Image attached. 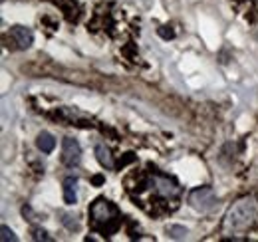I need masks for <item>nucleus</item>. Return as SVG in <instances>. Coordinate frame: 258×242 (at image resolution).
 Listing matches in <instances>:
<instances>
[{
  "label": "nucleus",
  "instance_id": "5",
  "mask_svg": "<svg viewBox=\"0 0 258 242\" xmlns=\"http://www.w3.org/2000/svg\"><path fill=\"white\" fill-rule=\"evenodd\" d=\"M153 189H155L157 195H161L165 199H175V197H179V193H181V187H179L177 183L173 181V179H169V177H163V175H155V179H153Z\"/></svg>",
  "mask_w": 258,
  "mask_h": 242
},
{
  "label": "nucleus",
  "instance_id": "6",
  "mask_svg": "<svg viewBox=\"0 0 258 242\" xmlns=\"http://www.w3.org/2000/svg\"><path fill=\"white\" fill-rule=\"evenodd\" d=\"M10 38L14 40V44L20 48V50H26V48H30L34 42V34L30 28H26V26H12L10 28Z\"/></svg>",
  "mask_w": 258,
  "mask_h": 242
},
{
  "label": "nucleus",
  "instance_id": "8",
  "mask_svg": "<svg viewBox=\"0 0 258 242\" xmlns=\"http://www.w3.org/2000/svg\"><path fill=\"white\" fill-rule=\"evenodd\" d=\"M76 185H78V179H76V177H66L64 179V201L68 205H76V201H78Z\"/></svg>",
  "mask_w": 258,
  "mask_h": 242
},
{
  "label": "nucleus",
  "instance_id": "12",
  "mask_svg": "<svg viewBox=\"0 0 258 242\" xmlns=\"http://www.w3.org/2000/svg\"><path fill=\"white\" fill-rule=\"evenodd\" d=\"M157 32H159V36H161L163 40H173L175 38V32L171 30V28H167V26H161Z\"/></svg>",
  "mask_w": 258,
  "mask_h": 242
},
{
  "label": "nucleus",
  "instance_id": "7",
  "mask_svg": "<svg viewBox=\"0 0 258 242\" xmlns=\"http://www.w3.org/2000/svg\"><path fill=\"white\" fill-rule=\"evenodd\" d=\"M36 145H38V149L42 153H52L54 147H56V139H54L48 131H42V133H38V137H36Z\"/></svg>",
  "mask_w": 258,
  "mask_h": 242
},
{
  "label": "nucleus",
  "instance_id": "10",
  "mask_svg": "<svg viewBox=\"0 0 258 242\" xmlns=\"http://www.w3.org/2000/svg\"><path fill=\"white\" fill-rule=\"evenodd\" d=\"M0 232H2V236H0V240H2V242H8V240L16 242V240H18V236H16V234H14V232H12L8 226H2V228H0Z\"/></svg>",
  "mask_w": 258,
  "mask_h": 242
},
{
  "label": "nucleus",
  "instance_id": "3",
  "mask_svg": "<svg viewBox=\"0 0 258 242\" xmlns=\"http://www.w3.org/2000/svg\"><path fill=\"white\" fill-rule=\"evenodd\" d=\"M189 203H191V207L197 209V211H203V212L211 211V209L215 207V203H217L215 191H213L211 187H199V189L191 191Z\"/></svg>",
  "mask_w": 258,
  "mask_h": 242
},
{
  "label": "nucleus",
  "instance_id": "1",
  "mask_svg": "<svg viewBox=\"0 0 258 242\" xmlns=\"http://www.w3.org/2000/svg\"><path fill=\"white\" fill-rule=\"evenodd\" d=\"M258 216V201L254 197H244L236 201L225 216V232H240L246 230Z\"/></svg>",
  "mask_w": 258,
  "mask_h": 242
},
{
  "label": "nucleus",
  "instance_id": "4",
  "mask_svg": "<svg viewBox=\"0 0 258 242\" xmlns=\"http://www.w3.org/2000/svg\"><path fill=\"white\" fill-rule=\"evenodd\" d=\"M82 161V147L76 139L66 137L62 141V163L66 167H76Z\"/></svg>",
  "mask_w": 258,
  "mask_h": 242
},
{
  "label": "nucleus",
  "instance_id": "9",
  "mask_svg": "<svg viewBox=\"0 0 258 242\" xmlns=\"http://www.w3.org/2000/svg\"><path fill=\"white\" fill-rule=\"evenodd\" d=\"M96 157L99 161L101 167L105 169H113V159H111V151L105 147V145H97L96 147Z\"/></svg>",
  "mask_w": 258,
  "mask_h": 242
},
{
  "label": "nucleus",
  "instance_id": "2",
  "mask_svg": "<svg viewBox=\"0 0 258 242\" xmlns=\"http://www.w3.org/2000/svg\"><path fill=\"white\" fill-rule=\"evenodd\" d=\"M90 214H92V220H94V224L96 226H105L107 222H111L115 216H117V209L109 203V201H105V199H97L96 203L90 207Z\"/></svg>",
  "mask_w": 258,
  "mask_h": 242
},
{
  "label": "nucleus",
  "instance_id": "13",
  "mask_svg": "<svg viewBox=\"0 0 258 242\" xmlns=\"http://www.w3.org/2000/svg\"><path fill=\"white\" fill-rule=\"evenodd\" d=\"M34 238H36V240H48V242L54 240L52 236H48V232H44V230H40V228L34 230Z\"/></svg>",
  "mask_w": 258,
  "mask_h": 242
},
{
  "label": "nucleus",
  "instance_id": "14",
  "mask_svg": "<svg viewBox=\"0 0 258 242\" xmlns=\"http://www.w3.org/2000/svg\"><path fill=\"white\" fill-rule=\"evenodd\" d=\"M92 181H94V185H101V183H103V177H101V175H96Z\"/></svg>",
  "mask_w": 258,
  "mask_h": 242
},
{
  "label": "nucleus",
  "instance_id": "11",
  "mask_svg": "<svg viewBox=\"0 0 258 242\" xmlns=\"http://www.w3.org/2000/svg\"><path fill=\"white\" fill-rule=\"evenodd\" d=\"M167 232H169L173 238H183V236L187 234V228H183V226H169Z\"/></svg>",
  "mask_w": 258,
  "mask_h": 242
}]
</instances>
